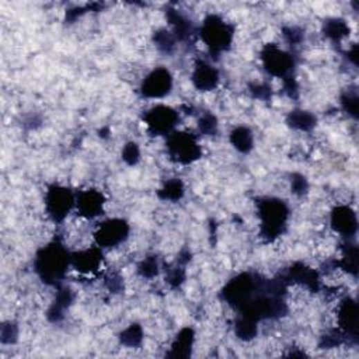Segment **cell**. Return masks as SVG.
Instances as JSON below:
<instances>
[{"instance_id": "cell-2", "label": "cell", "mask_w": 359, "mask_h": 359, "mask_svg": "<svg viewBox=\"0 0 359 359\" xmlns=\"http://www.w3.org/2000/svg\"><path fill=\"white\" fill-rule=\"evenodd\" d=\"M263 234L270 240L275 239L288 219L286 205L279 199H267L259 205Z\"/></svg>"}, {"instance_id": "cell-23", "label": "cell", "mask_w": 359, "mask_h": 359, "mask_svg": "<svg viewBox=\"0 0 359 359\" xmlns=\"http://www.w3.org/2000/svg\"><path fill=\"white\" fill-rule=\"evenodd\" d=\"M184 194V188L181 181L174 180V181H169L165 188L160 191V196L163 199H169V201H177L183 196Z\"/></svg>"}, {"instance_id": "cell-18", "label": "cell", "mask_w": 359, "mask_h": 359, "mask_svg": "<svg viewBox=\"0 0 359 359\" xmlns=\"http://www.w3.org/2000/svg\"><path fill=\"white\" fill-rule=\"evenodd\" d=\"M316 118L306 111H293L289 116V124L300 131H309L315 127Z\"/></svg>"}, {"instance_id": "cell-5", "label": "cell", "mask_w": 359, "mask_h": 359, "mask_svg": "<svg viewBox=\"0 0 359 359\" xmlns=\"http://www.w3.org/2000/svg\"><path fill=\"white\" fill-rule=\"evenodd\" d=\"M45 205L50 218L54 221H64L76 205V198L68 188L55 185L46 192Z\"/></svg>"}, {"instance_id": "cell-27", "label": "cell", "mask_w": 359, "mask_h": 359, "mask_svg": "<svg viewBox=\"0 0 359 359\" xmlns=\"http://www.w3.org/2000/svg\"><path fill=\"white\" fill-rule=\"evenodd\" d=\"M342 106L344 109L353 117H356L358 111V97L355 94H348L342 98Z\"/></svg>"}, {"instance_id": "cell-15", "label": "cell", "mask_w": 359, "mask_h": 359, "mask_svg": "<svg viewBox=\"0 0 359 359\" xmlns=\"http://www.w3.org/2000/svg\"><path fill=\"white\" fill-rule=\"evenodd\" d=\"M102 261V254L97 248H89L71 255V264L80 273L90 274L97 271Z\"/></svg>"}, {"instance_id": "cell-7", "label": "cell", "mask_w": 359, "mask_h": 359, "mask_svg": "<svg viewBox=\"0 0 359 359\" xmlns=\"http://www.w3.org/2000/svg\"><path fill=\"white\" fill-rule=\"evenodd\" d=\"M147 129L153 135H170L178 122V114L166 106H158L145 117Z\"/></svg>"}, {"instance_id": "cell-6", "label": "cell", "mask_w": 359, "mask_h": 359, "mask_svg": "<svg viewBox=\"0 0 359 359\" xmlns=\"http://www.w3.org/2000/svg\"><path fill=\"white\" fill-rule=\"evenodd\" d=\"M129 228L122 219H110L98 225L94 239L101 248H111L121 244L128 236Z\"/></svg>"}, {"instance_id": "cell-12", "label": "cell", "mask_w": 359, "mask_h": 359, "mask_svg": "<svg viewBox=\"0 0 359 359\" xmlns=\"http://www.w3.org/2000/svg\"><path fill=\"white\" fill-rule=\"evenodd\" d=\"M337 317H338V323L341 330L352 338H356V320H358V311H356V303L347 297L344 299L340 306H338V312H337Z\"/></svg>"}, {"instance_id": "cell-8", "label": "cell", "mask_w": 359, "mask_h": 359, "mask_svg": "<svg viewBox=\"0 0 359 359\" xmlns=\"http://www.w3.org/2000/svg\"><path fill=\"white\" fill-rule=\"evenodd\" d=\"M263 62L266 69L277 77L289 79L293 66V58L278 46H268L263 53Z\"/></svg>"}, {"instance_id": "cell-22", "label": "cell", "mask_w": 359, "mask_h": 359, "mask_svg": "<svg viewBox=\"0 0 359 359\" xmlns=\"http://www.w3.org/2000/svg\"><path fill=\"white\" fill-rule=\"evenodd\" d=\"M236 334L241 338V340H251L255 334H257V327H255V322L247 319V317H241L237 324H236Z\"/></svg>"}, {"instance_id": "cell-9", "label": "cell", "mask_w": 359, "mask_h": 359, "mask_svg": "<svg viewBox=\"0 0 359 359\" xmlns=\"http://www.w3.org/2000/svg\"><path fill=\"white\" fill-rule=\"evenodd\" d=\"M254 289H255L254 279L250 275L243 274V275L232 279L226 285V288L223 291V296L230 304L243 307L246 303H248L252 299Z\"/></svg>"}, {"instance_id": "cell-3", "label": "cell", "mask_w": 359, "mask_h": 359, "mask_svg": "<svg viewBox=\"0 0 359 359\" xmlns=\"http://www.w3.org/2000/svg\"><path fill=\"white\" fill-rule=\"evenodd\" d=\"M201 37L212 53H221V50L230 45L233 39V31L223 20L217 16H211L203 21Z\"/></svg>"}, {"instance_id": "cell-25", "label": "cell", "mask_w": 359, "mask_h": 359, "mask_svg": "<svg viewBox=\"0 0 359 359\" xmlns=\"http://www.w3.org/2000/svg\"><path fill=\"white\" fill-rule=\"evenodd\" d=\"M139 156H140L139 147H138V145H135V143H128V145L124 147V150H122V159H124L128 165H135V163H138Z\"/></svg>"}, {"instance_id": "cell-16", "label": "cell", "mask_w": 359, "mask_h": 359, "mask_svg": "<svg viewBox=\"0 0 359 359\" xmlns=\"http://www.w3.org/2000/svg\"><path fill=\"white\" fill-rule=\"evenodd\" d=\"M194 342V331L191 329H184L177 335L176 341L172 347L170 356L176 358H187L191 353V347Z\"/></svg>"}, {"instance_id": "cell-17", "label": "cell", "mask_w": 359, "mask_h": 359, "mask_svg": "<svg viewBox=\"0 0 359 359\" xmlns=\"http://www.w3.org/2000/svg\"><path fill=\"white\" fill-rule=\"evenodd\" d=\"M230 140L233 143V146L243 151V153H247L251 147H252V135L250 132V129L247 128H236L232 135H230Z\"/></svg>"}, {"instance_id": "cell-20", "label": "cell", "mask_w": 359, "mask_h": 359, "mask_svg": "<svg viewBox=\"0 0 359 359\" xmlns=\"http://www.w3.org/2000/svg\"><path fill=\"white\" fill-rule=\"evenodd\" d=\"M340 266L348 273L355 275L356 274V267H358V248L355 246H348L345 248L342 259L340 261Z\"/></svg>"}, {"instance_id": "cell-24", "label": "cell", "mask_w": 359, "mask_h": 359, "mask_svg": "<svg viewBox=\"0 0 359 359\" xmlns=\"http://www.w3.org/2000/svg\"><path fill=\"white\" fill-rule=\"evenodd\" d=\"M139 273L145 277V278H151L155 277L159 273V263L153 259H146L140 267H139Z\"/></svg>"}, {"instance_id": "cell-4", "label": "cell", "mask_w": 359, "mask_h": 359, "mask_svg": "<svg viewBox=\"0 0 359 359\" xmlns=\"http://www.w3.org/2000/svg\"><path fill=\"white\" fill-rule=\"evenodd\" d=\"M169 153L172 159L178 163L188 165L201 156V147L195 138L185 132L170 134L169 138Z\"/></svg>"}, {"instance_id": "cell-10", "label": "cell", "mask_w": 359, "mask_h": 359, "mask_svg": "<svg viewBox=\"0 0 359 359\" xmlns=\"http://www.w3.org/2000/svg\"><path fill=\"white\" fill-rule=\"evenodd\" d=\"M173 79L169 71L159 68L150 72L142 83V94L147 98H160L170 93Z\"/></svg>"}, {"instance_id": "cell-28", "label": "cell", "mask_w": 359, "mask_h": 359, "mask_svg": "<svg viewBox=\"0 0 359 359\" xmlns=\"http://www.w3.org/2000/svg\"><path fill=\"white\" fill-rule=\"evenodd\" d=\"M17 337V329L15 324L9 323V324H3L2 326V341L6 344H12Z\"/></svg>"}, {"instance_id": "cell-21", "label": "cell", "mask_w": 359, "mask_h": 359, "mask_svg": "<svg viewBox=\"0 0 359 359\" xmlns=\"http://www.w3.org/2000/svg\"><path fill=\"white\" fill-rule=\"evenodd\" d=\"M121 342L127 347H138L142 340H143V333L142 329L139 327V324H132L131 327H128L127 330H124V333L121 334Z\"/></svg>"}, {"instance_id": "cell-26", "label": "cell", "mask_w": 359, "mask_h": 359, "mask_svg": "<svg viewBox=\"0 0 359 359\" xmlns=\"http://www.w3.org/2000/svg\"><path fill=\"white\" fill-rule=\"evenodd\" d=\"M217 128H218V124H217V118L211 114L208 116H203L201 120H199V129L201 132L207 134V135H212L217 132Z\"/></svg>"}, {"instance_id": "cell-11", "label": "cell", "mask_w": 359, "mask_h": 359, "mask_svg": "<svg viewBox=\"0 0 359 359\" xmlns=\"http://www.w3.org/2000/svg\"><path fill=\"white\" fill-rule=\"evenodd\" d=\"M104 196L95 190H87L76 196V208L80 217L93 219L102 212Z\"/></svg>"}, {"instance_id": "cell-19", "label": "cell", "mask_w": 359, "mask_h": 359, "mask_svg": "<svg viewBox=\"0 0 359 359\" xmlns=\"http://www.w3.org/2000/svg\"><path fill=\"white\" fill-rule=\"evenodd\" d=\"M324 33H326L327 37L338 41V39L348 35L349 28L345 24V21H342L340 19H333V20H330L324 24Z\"/></svg>"}, {"instance_id": "cell-1", "label": "cell", "mask_w": 359, "mask_h": 359, "mask_svg": "<svg viewBox=\"0 0 359 359\" xmlns=\"http://www.w3.org/2000/svg\"><path fill=\"white\" fill-rule=\"evenodd\" d=\"M71 264L68 250L59 243H50L37 255V273L45 282L59 281Z\"/></svg>"}, {"instance_id": "cell-29", "label": "cell", "mask_w": 359, "mask_h": 359, "mask_svg": "<svg viewBox=\"0 0 359 359\" xmlns=\"http://www.w3.org/2000/svg\"><path fill=\"white\" fill-rule=\"evenodd\" d=\"M292 187H293V192L303 194L307 190V183H306L304 177L295 176V178L292 180Z\"/></svg>"}, {"instance_id": "cell-13", "label": "cell", "mask_w": 359, "mask_h": 359, "mask_svg": "<svg viewBox=\"0 0 359 359\" xmlns=\"http://www.w3.org/2000/svg\"><path fill=\"white\" fill-rule=\"evenodd\" d=\"M356 215L349 207H338L331 214V226L342 236H353L356 232Z\"/></svg>"}, {"instance_id": "cell-14", "label": "cell", "mask_w": 359, "mask_h": 359, "mask_svg": "<svg viewBox=\"0 0 359 359\" xmlns=\"http://www.w3.org/2000/svg\"><path fill=\"white\" fill-rule=\"evenodd\" d=\"M192 82L195 87L202 91L214 90L219 82L218 71L207 62H198L192 73Z\"/></svg>"}]
</instances>
